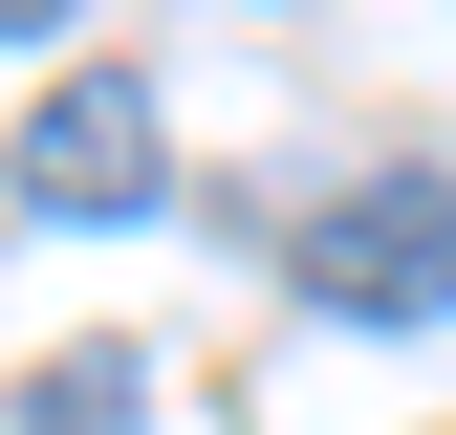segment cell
Wrapping results in <instances>:
<instances>
[{"instance_id": "cell-1", "label": "cell", "mask_w": 456, "mask_h": 435, "mask_svg": "<svg viewBox=\"0 0 456 435\" xmlns=\"http://www.w3.org/2000/svg\"><path fill=\"white\" fill-rule=\"evenodd\" d=\"M305 305L326 326H435L456 305V175H348V196H305Z\"/></svg>"}, {"instance_id": "cell-2", "label": "cell", "mask_w": 456, "mask_h": 435, "mask_svg": "<svg viewBox=\"0 0 456 435\" xmlns=\"http://www.w3.org/2000/svg\"><path fill=\"white\" fill-rule=\"evenodd\" d=\"M0 175H22V218H152V196H175V131H152L131 66H66V87L22 109V152H0Z\"/></svg>"}, {"instance_id": "cell-3", "label": "cell", "mask_w": 456, "mask_h": 435, "mask_svg": "<svg viewBox=\"0 0 456 435\" xmlns=\"http://www.w3.org/2000/svg\"><path fill=\"white\" fill-rule=\"evenodd\" d=\"M131 392H152L131 349H44L22 370V435H131Z\"/></svg>"}, {"instance_id": "cell-4", "label": "cell", "mask_w": 456, "mask_h": 435, "mask_svg": "<svg viewBox=\"0 0 456 435\" xmlns=\"http://www.w3.org/2000/svg\"><path fill=\"white\" fill-rule=\"evenodd\" d=\"M44 22H66V0H0V44H44Z\"/></svg>"}]
</instances>
